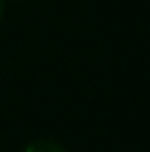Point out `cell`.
Instances as JSON below:
<instances>
[{"instance_id": "1", "label": "cell", "mask_w": 150, "mask_h": 152, "mask_svg": "<svg viewBox=\"0 0 150 152\" xmlns=\"http://www.w3.org/2000/svg\"><path fill=\"white\" fill-rule=\"evenodd\" d=\"M25 152H66V148L56 142V140H48V138H41V140H35L31 142L25 148Z\"/></svg>"}, {"instance_id": "2", "label": "cell", "mask_w": 150, "mask_h": 152, "mask_svg": "<svg viewBox=\"0 0 150 152\" xmlns=\"http://www.w3.org/2000/svg\"><path fill=\"white\" fill-rule=\"evenodd\" d=\"M2 15H4V4H2V0H0V21H2Z\"/></svg>"}]
</instances>
